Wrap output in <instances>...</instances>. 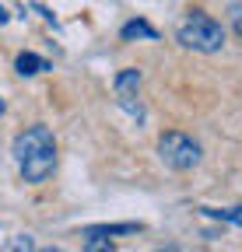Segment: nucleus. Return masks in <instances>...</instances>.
<instances>
[{"label": "nucleus", "instance_id": "obj_11", "mask_svg": "<svg viewBox=\"0 0 242 252\" xmlns=\"http://www.w3.org/2000/svg\"><path fill=\"white\" fill-rule=\"evenodd\" d=\"M11 21V14H7V7H0V25H7Z\"/></svg>", "mask_w": 242, "mask_h": 252}, {"label": "nucleus", "instance_id": "obj_9", "mask_svg": "<svg viewBox=\"0 0 242 252\" xmlns=\"http://www.w3.org/2000/svg\"><path fill=\"white\" fill-rule=\"evenodd\" d=\"M228 25H232V32L242 39V4L235 0V4H228Z\"/></svg>", "mask_w": 242, "mask_h": 252}, {"label": "nucleus", "instance_id": "obj_7", "mask_svg": "<svg viewBox=\"0 0 242 252\" xmlns=\"http://www.w3.org/2000/svg\"><path fill=\"white\" fill-rule=\"evenodd\" d=\"M144 224L137 220H123V224H95V228H84L81 235H102V238H116V235H137Z\"/></svg>", "mask_w": 242, "mask_h": 252}, {"label": "nucleus", "instance_id": "obj_2", "mask_svg": "<svg viewBox=\"0 0 242 252\" xmlns=\"http://www.w3.org/2000/svg\"><path fill=\"white\" fill-rule=\"evenodd\" d=\"M175 42L183 46V49H193V53H221L225 46V28L218 18H210L207 11H190L183 21H179L175 28Z\"/></svg>", "mask_w": 242, "mask_h": 252}, {"label": "nucleus", "instance_id": "obj_12", "mask_svg": "<svg viewBox=\"0 0 242 252\" xmlns=\"http://www.w3.org/2000/svg\"><path fill=\"white\" fill-rule=\"evenodd\" d=\"M4 112H7V102H4V98H0V116H4Z\"/></svg>", "mask_w": 242, "mask_h": 252}, {"label": "nucleus", "instance_id": "obj_8", "mask_svg": "<svg viewBox=\"0 0 242 252\" xmlns=\"http://www.w3.org/2000/svg\"><path fill=\"white\" fill-rule=\"evenodd\" d=\"M200 214L207 217H218V220H228V224H242V207H225V210H214V207H197Z\"/></svg>", "mask_w": 242, "mask_h": 252}, {"label": "nucleus", "instance_id": "obj_5", "mask_svg": "<svg viewBox=\"0 0 242 252\" xmlns=\"http://www.w3.org/2000/svg\"><path fill=\"white\" fill-rule=\"evenodd\" d=\"M14 70H18L21 77H32V74H46V70H53V67H49V60L39 56V53H18Z\"/></svg>", "mask_w": 242, "mask_h": 252}, {"label": "nucleus", "instance_id": "obj_3", "mask_svg": "<svg viewBox=\"0 0 242 252\" xmlns=\"http://www.w3.org/2000/svg\"><path fill=\"white\" fill-rule=\"evenodd\" d=\"M158 158H162V165L172 168V172H190L200 165V144L190 137V133H179V130H169L158 137Z\"/></svg>", "mask_w": 242, "mask_h": 252}, {"label": "nucleus", "instance_id": "obj_4", "mask_svg": "<svg viewBox=\"0 0 242 252\" xmlns=\"http://www.w3.org/2000/svg\"><path fill=\"white\" fill-rule=\"evenodd\" d=\"M112 91H116V105L123 109L127 116H134L137 123H144V102H140V70H137V67L119 70V74H116V81H112Z\"/></svg>", "mask_w": 242, "mask_h": 252}, {"label": "nucleus", "instance_id": "obj_6", "mask_svg": "<svg viewBox=\"0 0 242 252\" xmlns=\"http://www.w3.org/2000/svg\"><path fill=\"white\" fill-rule=\"evenodd\" d=\"M119 39H123V42H134V39H147V42H155V39H158V32L151 28L144 18H134V21H127L123 28H119Z\"/></svg>", "mask_w": 242, "mask_h": 252}, {"label": "nucleus", "instance_id": "obj_10", "mask_svg": "<svg viewBox=\"0 0 242 252\" xmlns=\"http://www.w3.org/2000/svg\"><path fill=\"white\" fill-rule=\"evenodd\" d=\"M4 249H35V242L32 238H28V235H18V238H11Z\"/></svg>", "mask_w": 242, "mask_h": 252}, {"label": "nucleus", "instance_id": "obj_1", "mask_svg": "<svg viewBox=\"0 0 242 252\" xmlns=\"http://www.w3.org/2000/svg\"><path fill=\"white\" fill-rule=\"evenodd\" d=\"M11 154H14L18 175L28 186H42L56 172V137L42 123L25 126V130L14 137V144H11Z\"/></svg>", "mask_w": 242, "mask_h": 252}]
</instances>
